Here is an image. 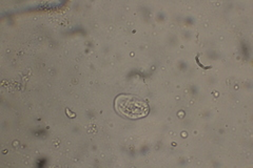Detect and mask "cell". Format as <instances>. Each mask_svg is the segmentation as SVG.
Segmentation results:
<instances>
[{"label": "cell", "instance_id": "6da1fadb", "mask_svg": "<svg viewBox=\"0 0 253 168\" xmlns=\"http://www.w3.org/2000/svg\"><path fill=\"white\" fill-rule=\"evenodd\" d=\"M115 109L118 114L129 119L144 118L149 114L148 103L135 95H120L115 99Z\"/></svg>", "mask_w": 253, "mask_h": 168}]
</instances>
